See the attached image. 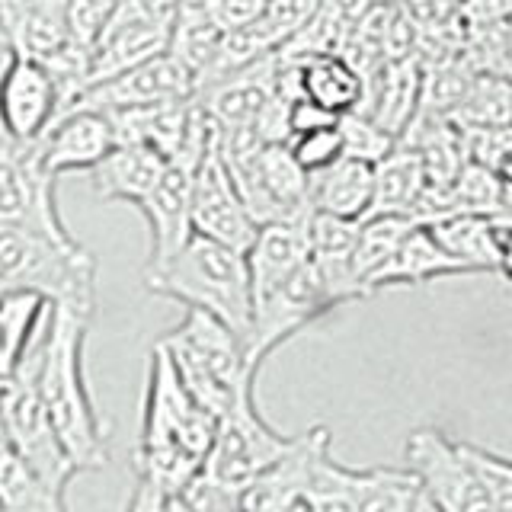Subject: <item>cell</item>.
<instances>
[{
	"label": "cell",
	"instance_id": "1",
	"mask_svg": "<svg viewBox=\"0 0 512 512\" xmlns=\"http://www.w3.org/2000/svg\"><path fill=\"white\" fill-rule=\"evenodd\" d=\"M93 317L64 304H52L45 330L32 346L39 397L58 439L80 471H100L109 464L112 423L100 413L87 381V336Z\"/></svg>",
	"mask_w": 512,
	"mask_h": 512
},
{
	"label": "cell",
	"instance_id": "2",
	"mask_svg": "<svg viewBox=\"0 0 512 512\" xmlns=\"http://www.w3.org/2000/svg\"><path fill=\"white\" fill-rule=\"evenodd\" d=\"M215 429L218 416L208 413L186 391L170 352L157 340L148 362L141 439L135 448L138 480H148L176 500L202 474L215 442Z\"/></svg>",
	"mask_w": 512,
	"mask_h": 512
},
{
	"label": "cell",
	"instance_id": "3",
	"mask_svg": "<svg viewBox=\"0 0 512 512\" xmlns=\"http://www.w3.org/2000/svg\"><path fill=\"white\" fill-rule=\"evenodd\" d=\"M144 288L157 298L218 317L247 343L253 324L247 253L218 244L212 237L192 234L167 263L144 269Z\"/></svg>",
	"mask_w": 512,
	"mask_h": 512
},
{
	"label": "cell",
	"instance_id": "4",
	"mask_svg": "<svg viewBox=\"0 0 512 512\" xmlns=\"http://www.w3.org/2000/svg\"><path fill=\"white\" fill-rule=\"evenodd\" d=\"M0 282L96 317V260L77 237L0 224Z\"/></svg>",
	"mask_w": 512,
	"mask_h": 512
},
{
	"label": "cell",
	"instance_id": "5",
	"mask_svg": "<svg viewBox=\"0 0 512 512\" xmlns=\"http://www.w3.org/2000/svg\"><path fill=\"white\" fill-rule=\"evenodd\" d=\"M160 346L170 352L186 391L215 416H221L237 394L256 381V368L247 362L244 340L205 311L186 308L180 324L160 336Z\"/></svg>",
	"mask_w": 512,
	"mask_h": 512
},
{
	"label": "cell",
	"instance_id": "6",
	"mask_svg": "<svg viewBox=\"0 0 512 512\" xmlns=\"http://www.w3.org/2000/svg\"><path fill=\"white\" fill-rule=\"evenodd\" d=\"M36 346V343H32ZM0 420H4V436L16 448L32 471H36L58 496L71 487V480L80 474L68 448L58 439V432L48 420V410L39 397L36 384V362L32 349L26 359L16 365V372L0 378Z\"/></svg>",
	"mask_w": 512,
	"mask_h": 512
},
{
	"label": "cell",
	"instance_id": "7",
	"mask_svg": "<svg viewBox=\"0 0 512 512\" xmlns=\"http://www.w3.org/2000/svg\"><path fill=\"white\" fill-rule=\"evenodd\" d=\"M292 442L295 436H282L279 429H272L266 423V416L256 407V381H253L218 416L215 442L202 474L224 490H237L250 484L256 474L272 468L292 448Z\"/></svg>",
	"mask_w": 512,
	"mask_h": 512
},
{
	"label": "cell",
	"instance_id": "8",
	"mask_svg": "<svg viewBox=\"0 0 512 512\" xmlns=\"http://www.w3.org/2000/svg\"><path fill=\"white\" fill-rule=\"evenodd\" d=\"M407 468L420 477L423 493L442 512H493V493L468 445L423 426L407 439Z\"/></svg>",
	"mask_w": 512,
	"mask_h": 512
},
{
	"label": "cell",
	"instance_id": "9",
	"mask_svg": "<svg viewBox=\"0 0 512 512\" xmlns=\"http://www.w3.org/2000/svg\"><path fill=\"white\" fill-rule=\"evenodd\" d=\"M333 308H340V304L333 301L324 276H320L317 266L308 260L285 282L269 288L266 295L253 298V324L244 343L247 362L260 372V365L282 343H288L304 327H311L314 320L327 317Z\"/></svg>",
	"mask_w": 512,
	"mask_h": 512
},
{
	"label": "cell",
	"instance_id": "10",
	"mask_svg": "<svg viewBox=\"0 0 512 512\" xmlns=\"http://www.w3.org/2000/svg\"><path fill=\"white\" fill-rule=\"evenodd\" d=\"M55 183V176L42 167L36 144H16L0 132V224L74 237L61 221Z\"/></svg>",
	"mask_w": 512,
	"mask_h": 512
},
{
	"label": "cell",
	"instance_id": "11",
	"mask_svg": "<svg viewBox=\"0 0 512 512\" xmlns=\"http://www.w3.org/2000/svg\"><path fill=\"white\" fill-rule=\"evenodd\" d=\"M61 109V87L52 64L7 52L0 68V132L16 144H36Z\"/></svg>",
	"mask_w": 512,
	"mask_h": 512
},
{
	"label": "cell",
	"instance_id": "12",
	"mask_svg": "<svg viewBox=\"0 0 512 512\" xmlns=\"http://www.w3.org/2000/svg\"><path fill=\"white\" fill-rule=\"evenodd\" d=\"M256 231H260V224L253 221L244 199H240L215 138V144L199 160L196 176H192V234L212 237L218 244L247 253Z\"/></svg>",
	"mask_w": 512,
	"mask_h": 512
},
{
	"label": "cell",
	"instance_id": "13",
	"mask_svg": "<svg viewBox=\"0 0 512 512\" xmlns=\"http://www.w3.org/2000/svg\"><path fill=\"white\" fill-rule=\"evenodd\" d=\"M173 20H154L119 0L87 55V90L167 52ZM84 90V93H87Z\"/></svg>",
	"mask_w": 512,
	"mask_h": 512
},
{
	"label": "cell",
	"instance_id": "14",
	"mask_svg": "<svg viewBox=\"0 0 512 512\" xmlns=\"http://www.w3.org/2000/svg\"><path fill=\"white\" fill-rule=\"evenodd\" d=\"M189 96H196V77H192L170 52H164V55L138 64L132 71H122L116 77L103 80V84L90 87L77 100V106L112 112V109H135V106H157V103H170V100H189Z\"/></svg>",
	"mask_w": 512,
	"mask_h": 512
},
{
	"label": "cell",
	"instance_id": "15",
	"mask_svg": "<svg viewBox=\"0 0 512 512\" xmlns=\"http://www.w3.org/2000/svg\"><path fill=\"white\" fill-rule=\"evenodd\" d=\"M196 167L199 164L183 157L167 160L151 196L138 205V212L144 215L151 231V250L144 269L167 263L192 237V176H196Z\"/></svg>",
	"mask_w": 512,
	"mask_h": 512
},
{
	"label": "cell",
	"instance_id": "16",
	"mask_svg": "<svg viewBox=\"0 0 512 512\" xmlns=\"http://www.w3.org/2000/svg\"><path fill=\"white\" fill-rule=\"evenodd\" d=\"M116 148L112 122L106 112L77 106L52 122V128L36 141L42 167L58 180L61 173L93 170L100 160Z\"/></svg>",
	"mask_w": 512,
	"mask_h": 512
},
{
	"label": "cell",
	"instance_id": "17",
	"mask_svg": "<svg viewBox=\"0 0 512 512\" xmlns=\"http://www.w3.org/2000/svg\"><path fill=\"white\" fill-rule=\"evenodd\" d=\"M71 0H0V45L52 64L71 45Z\"/></svg>",
	"mask_w": 512,
	"mask_h": 512
},
{
	"label": "cell",
	"instance_id": "18",
	"mask_svg": "<svg viewBox=\"0 0 512 512\" xmlns=\"http://www.w3.org/2000/svg\"><path fill=\"white\" fill-rule=\"evenodd\" d=\"M423 103V61H384L381 68L365 80V100L359 112L375 119L381 128L400 141L404 132L420 116Z\"/></svg>",
	"mask_w": 512,
	"mask_h": 512
},
{
	"label": "cell",
	"instance_id": "19",
	"mask_svg": "<svg viewBox=\"0 0 512 512\" xmlns=\"http://www.w3.org/2000/svg\"><path fill=\"white\" fill-rule=\"evenodd\" d=\"M448 276H471V269L458 263L455 256L439 244L436 234L429 231V224H413L391 260L365 282V295L384 292V288H397V285H423V282H436Z\"/></svg>",
	"mask_w": 512,
	"mask_h": 512
},
{
	"label": "cell",
	"instance_id": "20",
	"mask_svg": "<svg viewBox=\"0 0 512 512\" xmlns=\"http://www.w3.org/2000/svg\"><path fill=\"white\" fill-rule=\"evenodd\" d=\"M308 260H311L308 215L292 218V221L260 224L253 244L247 247V269H250L253 298H260L269 292V288L285 282Z\"/></svg>",
	"mask_w": 512,
	"mask_h": 512
},
{
	"label": "cell",
	"instance_id": "21",
	"mask_svg": "<svg viewBox=\"0 0 512 512\" xmlns=\"http://www.w3.org/2000/svg\"><path fill=\"white\" fill-rule=\"evenodd\" d=\"M167 167V157L157 154L154 148L144 144H116L100 164L90 170V183L96 199L106 202H125V205H141L157 186L160 173Z\"/></svg>",
	"mask_w": 512,
	"mask_h": 512
},
{
	"label": "cell",
	"instance_id": "22",
	"mask_svg": "<svg viewBox=\"0 0 512 512\" xmlns=\"http://www.w3.org/2000/svg\"><path fill=\"white\" fill-rule=\"evenodd\" d=\"M359 221L336 218L327 212L308 215V240H311V263L324 276L336 304L362 298L356 272H352V253H356Z\"/></svg>",
	"mask_w": 512,
	"mask_h": 512
},
{
	"label": "cell",
	"instance_id": "23",
	"mask_svg": "<svg viewBox=\"0 0 512 512\" xmlns=\"http://www.w3.org/2000/svg\"><path fill=\"white\" fill-rule=\"evenodd\" d=\"M311 212L362 221L375 202V164L356 157H340L333 167L308 176Z\"/></svg>",
	"mask_w": 512,
	"mask_h": 512
},
{
	"label": "cell",
	"instance_id": "24",
	"mask_svg": "<svg viewBox=\"0 0 512 512\" xmlns=\"http://www.w3.org/2000/svg\"><path fill=\"white\" fill-rule=\"evenodd\" d=\"M298 68V90L333 116L356 112L365 100V77L346 55H314L292 61Z\"/></svg>",
	"mask_w": 512,
	"mask_h": 512
},
{
	"label": "cell",
	"instance_id": "25",
	"mask_svg": "<svg viewBox=\"0 0 512 512\" xmlns=\"http://www.w3.org/2000/svg\"><path fill=\"white\" fill-rule=\"evenodd\" d=\"M52 301L32 288L0 285V378L16 372L32 343L45 330Z\"/></svg>",
	"mask_w": 512,
	"mask_h": 512
},
{
	"label": "cell",
	"instance_id": "26",
	"mask_svg": "<svg viewBox=\"0 0 512 512\" xmlns=\"http://www.w3.org/2000/svg\"><path fill=\"white\" fill-rule=\"evenodd\" d=\"M346 490L356 512H416L423 484L410 468H343Z\"/></svg>",
	"mask_w": 512,
	"mask_h": 512
},
{
	"label": "cell",
	"instance_id": "27",
	"mask_svg": "<svg viewBox=\"0 0 512 512\" xmlns=\"http://www.w3.org/2000/svg\"><path fill=\"white\" fill-rule=\"evenodd\" d=\"M426 170L413 144L397 141V148L375 164V202L368 215H407L426 192Z\"/></svg>",
	"mask_w": 512,
	"mask_h": 512
},
{
	"label": "cell",
	"instance_id": "28",
	"mask_svg": "<svg viewBox=\"0 0 512 512\" xmlns=\"http://www.w3.org/2000/svg\"><path fill=\"white\" fill-rule=\"evenodd\" d=\"M439 244L474 272H496L500 263V221L474 212L448 215L436 224H429Z\"/></svg>",
	"mask_w": 512,
	"mask_h": 512
},
{
	"label": "cell",
	"instance_id": "29",
	"mask_svg": "<svg viewBox=\"0 0 512 512\" xmlns=\"http://www.w3.org/2000/svg\"><path fill=\"white\" fill-rule=\"evenodd\" d=\"M221 36H224V29L212 20V13L205 10L202 0H183L180 10L173 16L167 52L196 77V87L218 52Z\"/></svg>",
	"mask_w": 512,
	"mask_h": 512
},
{
	"label": "cell",
	"instance_id": "30",
	"mask_svg": "<svg viewBox=\"0 0 512 512\" xmlns=\"http://www.w3.org/2000/svg\"><path fill=\"white\" fill-rule=\"evenodd\" d=\"M0 509L4 512H68L45 480L16 455V448L0 439Z\"/></svg>",
	"mask_w": 512,
	"mask_h": 512
},
{
	"label": "cell",
	"instance_id": "31",
	"mask_svg": "<svg viewBox=\"0 0 512 512\" xmlns=\"http://www.w3.org/2000/svg\"><path fill=\"white\" fill-rule=\"evenodd\" d=\"M458 128H509L512 125V77L496 71H477L474 84L455 106Z\"/></svg>",
	"mask_w": 512,
	"mask_h": 512
},
{
	"label": "cell",
	"instance_id": "32",
	"mask_svg": "<svg viewBox=\"0 0 512 512\" xmlns=\"http://www.w3.org/2000/svg\"><path fill=\"white\" fill-rule=\"evenodd\" d=\"M413 218L407 215H365L359 221V234H356V253H352V272H356L362 298H365V282L375 276V272L391 260L394 250L400 247L413 228Z\"/></svg>",
	"mask_w": 512,
	"mask_h": 512
},
{
	"label": "cell",
	"instance_id": "33",
	"mask_svg": "<svg viewBox=\"0 0 512 512\" xmlns=\"http://www.w3.org/2000/svg\"><path fill=\"white\" fill-rule=\"evenodd\" d=\"M458 212H474V215H487L503 221L509 212V192L500 180V173L484 164H464V170L458 173V180L452 186Z\"/></svg>",
	"mask_w": 512,
	"mask_h": 512
},
{
	"label": "cell",
	"instance_id": "34",
	"mask_svg": "<svg viewBox=\"0 0 512 512\" xmlns=\"http://www.w3.org/2000/svg\"><path fill=\"white\" fill-rule=\"evenodd\" d=\"M340 132L346 144V157L368 160V164H378V160H384L397 148V138L388 128H381L375 119H368L359 109L340 116Z\"/></svg>",
	"mask_w": 512,
	"mask_h": 512
},
{
	"label": "cell",
	"instance_id": "35",
	"mask_svg": "<svg viewBox=\"0 0 512 512\" xmlns=\"http://www.w3.org/2000/svg\"><path fill=\"white\" fill-rule=\"evenodd\" d=\"M288 151H292V157L298 160V167L308 176L333 167L336 160L346 157L340 122L324 125V128H311V132H301V135H292V138H288Z\"/></svg>",
	"mask_w": 512,
	"mask_h": 512
},
{
	"label": "cell",
	"instance_id": "36",
	"mask_svg": "<svg viewBox=\"0 0 512 512\" xmlns=\"http://www.w3.org/2000/svg\"><path fill=\"white\" fill-rule=\"evenodd\" d=\"M119 0H71L68 4V29H71V45L90 55V48L106 29L112 10Z\"/></svg>",
	"mask_w": 512,
	"mask_h": 512
},
{
	"label": "cell",
	"instance_id": "37",
	"mask_svg": "<svg viewBox=\"0 0 512 512\" xmlns=\"http://www.w3.org/2000/svg\"><path fill=\"white\" fill-rule=\"evenodd\" d=\"M320 4H324V0H266L263 23L276 32V39L285 45L320 10Z\"/></svg>",
	"mask_w": 512,
	"mask_h": 512
},
{
	"label": "cell",
	"instance_id": "38",
	"mask_svg": "<svg viewBox=\"0 0 512 512\" xmlns=\"http://www.w3.org/2000/svg\"><path fill=\"white\" fill-rule=\"evenodd\" d=\"M202 4L224 32L256 23L266 10V0H202Z\"/></svg>",
	"mask_w": 512,
	"mask_h": 512
},
{
	"label": "cell",
	"instance_id": "39",
	"mask_svg": "<svg viewBox=\"0 0 512 512\" xmlns=\"http://www.w3.org/2000/svg\"><path fill=\"white\" fill-rule=\"evenodd\" d=\"M340 122V116H333V112L320 109L317 103H311L308 96H295L292 109H288V132L292 135H301V132H311V128H324V125H333Z\"/></svg>",
	"mask_w": 512,
	"mask_h": 512
},
{
	"label": "cell",
	"instance_id": "40",
	"mask_svg": "<svg viewBox=\"0 0 512 512\" xmlns=\"http://www.w3.org/2000/svg\"><path fill=\"white\" fill-rule=\"evenodd\" d=\"M125 512H173V496H167L164 490H157L148 480H138V487L128 500Z\"/></svg>",
	"mask_w": 512,
	"mask_h": 512
},
{
	"label": "cell",
	"instance_id": "41",
	"mask_svg": "<svg viewBox=\"0 0 512 512\" xmlns=\"http://www.w3.org/2000/svg\"><path fill=\"white\" fill-rule=\"evenodd\" d=\"M496 272L506 282H512V221L509 224L500 221V263H496Z\"/></svg>",
	"mask_w": 512,
	"mask_h": 512
},
{
	"label": "cell",
	"instance_id": "42",
	"mask_svg": "<svg viewBox=\"0 0 512 512\" xmlns=\"http://www.w3.org/2000/svg\"><path fill=\"white\" fill-rule=\"evenodd\" d=\"M330 4H333L336 10H340V13L346 16V20L356 23L359 16H365L368 10H372V7L378 4V0H330Z\"/></svg>",
	"mask_w": 512,
	"mask_h": 512
},
{
	"label": "cell",
	"instance_id": "43",
	"mask_svg": "<svg viewBox=\"0 0 512 512\" xmlns=\"http://www.w3.org/2000/svg\"><path fill=\"white\" fill-rule=\"evenodd\" d=\"M285 512H314V509H311V503H308V493H304L301 500H295V503L288 506Z\"/></svg>",
	"mask_w": 512,
	"mask_h": 512
},
{
	"label": "cell",
	"instance_id": "44",
	"mask_svg": "<svg viewBox=\"0 0 512 512\" xmlns=\"http://www.w3.org/2000/svg\"><path fill=\"white\" fill-rule=\"evenodd\" d=\"M416 512H442V509H439V506H436V503H432V500H429V496L423 493V500H420V506H416Z\"/></svg>",
	"mask_w": 512,
	"mask_h": 512
},
{
	"label": "cell",
	"instance_id": "45",
	"mask_svg": "<svg viewBox=\"0 0 512 512\" xmlns=\"http://www.w3.org/2000/svg\"><path fill=\"white\" fill-rule=\"evenodd\" d=\"M448 4H455V7L461 10V4H464V0H448Z\"/></svg>",
	"mask_w": 512,
	"mask_h": 512
},
{
	"label": "cell",
	"instance_id": "46",
	"mask_svg": "<svg viewBox=\"0 0 512 512\" xmlns=\"http://www.w3.org/2000/svg\"><path fill=\"white\" fill-rule=\"evenodd\" d=\"M0 439H4V420H0Z\"/></svg>",
	"mask_w": 512,
	"mask_h": 512
}]
</instances>
